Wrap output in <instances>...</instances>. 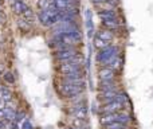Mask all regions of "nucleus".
I'll return each instance as SVG.
<instances>
[{"label":"nucleus","instance_id":"nucleus-1","mask_svg":"<svg viewBox=\"0 0 153 129\" xmlns=\"http://www.w3.org/2000/svg\"><path fill=\"white\" fill-rule=\"evenodd\" d=\"M85 81L79 79V81H62L61 86H59V92L63 97L73 98L78 97L81 93H83L85 90Z\"/></svg>","mask_w":153,"mask_h":129},{"label":"nucleus","instance_id":"nucleus-2","mask_svg":"<svg viewBox=\"0 0 153 129\" xmlns=\"http://www.w3.org/2000/svg\"><path fill=\"white\" fill-rule=\"evenodd\" d=\"M39 22L46 27H53L61 20V11L54 8H48V10H40L38 13Z\"/></svg>","mask_w":153,"mask_h":129},{"label":"nucleus","instance_id":"nucleus-3","mask_svg":"<svg viewBox=\"0 0 153 129\" xmlns=\"http://www.w3.org/2000/svg\"><path fill=\"white\" fill-rule=\"evenodd\" d=\"M130 114L126 112H116V113H102L100 122L102 125L110 124V122H122V124L128 125V122H130Z\"/></svg>","mask_w":153,"mask_h":129},{"label":"nucleus","instance_id":"nucleus-4","mask_svg":"<svg viewBox=\"0 0 153 129\" xmlns=\"http://www.w3.org/2000/svg\"><path fill=\"white\" fill-rule=\"evenodd\" d=\"M118 54H120V48L117 47V46L109 45L103 48H100V51H98V54H97V62L105 66L111 58H114V57L118 55Z\"/></svg>","mask_w":153,"mask_h":129},{"label":"nucleus","instance_id":"nucleus-5","mask_svg":"<svg viewBox=\"0 0 153 129\" xmlns=\"http://www.w3.org/2000/svg\"><path fill=\"white\" fill-rule=\"evenodd\" d=\"M81 67H82V58L79 55H76L74 58L69 59V61L61 62V65L58 66V70L61 74H69L81 70Z\"/></svg>","mask_w":153,"mask_h":129},{"label":"nucleus","instance_id":"nucleus-6","mask_svg":"<svg viewBox=\"0 0 153 129\" xmlns=\"http://www.w3.org/2000/svg\"><path fill=\"white\" fill-rule=\"evenodd\" d=\"M76 55H79V54L74 47H65V48H61V50L55 51V58L58 59L59 62L69 61V59L74 58V57H76Z\"/></svg>","mask_w":153,"mask_h":129},{"label":"nucleus","instance_id":"nucleus-7","mask_svg":"<svg viewBox=\"0 0 153 129\" xmlns=\"http://www.w3.org/2000/svg\"><path fill=\"white\" fill-rule=\"evenodd\" d=\"M124 108H125L124 104L113 100V101H110V102H108V104H103V106L101 108V112H102V113H116V112L124 110Z\"/></svg>","mask_w":153,"mask_h":129},{"label":"nucleus","instance_id":"nucleus-8","mask_svg":"<svg viewBox=\"0 0 153 129\" xmlns=\"http://www.w3.org/2000/svg\"><path fill=\"white\" fill-rule=\"evenodd\" d=\"M98 78H100V81H114L116 71L108 66H103L102 69L98 70Z\"/></svg>","mask_w":153,"mask_h":129},{"label":"nucleus","instance_id":"nucleus-9","mask_svg":"<svg viewBox=\"0 0 153 129\" xmlns=\"http://www.w3.org/2000/svg\"><path fill=\"white\" fill-rule=\"evenodd\" d=\"M71 114L75 117V119H85L86 120V117H87V108H86V105H85L83 102H79V104H76V105L73 106V109H71Z\"/></svg>","mask_w":153,"mask_h":129},{"label":"nucleus","instance_id":"nucleus-10","mask_svg":"<svg viewBox=\"0 0 153 129\" xmlns=\"http://www.w3.org/2000/svg\"><path fill=\"white\" fill-rule=\"evenodd\" d=\"M98 16H100V19L102 22L116 20V19H118V15H117V12L114 11V8H111V10H101V11H98Z\"/></svg>","mask_w":153,"mask_h":129},{"label":"nucleus","instance_id":"nucleus-11","mask_svg":"<svg viewBox=\"0 0 153 129\" xmlns=\"http://www.w3.org/2000/svg\"><path fill=\"white\" fill-rule=\"evenodd\" d=\"M117 90H109V92H100L98 93V101L103 104H108L116 98Z\"/></svg>","mask_w":153,"mask_h":129},{"label":"nucleus","instance_id":"nucleus-12","mask_svg":"<svg viewBox=\"0 0 153 129\" xmlns=\"http://www.w3.org/2000/svg\"><path fill=\"white\" fill-rule=\"evenodd\" d=\"M95 38H98V39L101 40H105V42L110 43L111 40H113V32L110 31V30L108 28H101L100 31L95 34Z\"/></svg>","mask_w":153,"mask_h":129},{"label":"nucleus","instance_id":"nucleus-13","mask_svg":"<svg viewBox=\"0 0 153 129\" xmlns=\"http://www.w3.org/2000/svg\"><path fill=\"white\" fill-rule=\"evenodd\" d=\"M62 81H79V79H83V71L78 70L74 73H69V74H62Z\"/></svg>","mask_w":153,"mask_h":129},{"label":"nucleus","instance_id":"nucleus-14","mask_svg":"<svg viewBox=\"0 0 153 129\" xmlns=\"http://www.w3.org/2000/svg\"><path fill=\"white\" fill-rule=\"evenodd\" d=\"M12 8H13V12L18 13V15H23V12L27 10V4L24 3V0H15L12 3Z\"/></svg>","mask_w":153,"mask_h":129},{"label":"nucleus","instance_id":"nucleus-15","mask_svg":"<svg viewBox=\"0 0 153 129\" xmlns=\"http://www.w3.org/2000/svg\"><path fill=\"white\" fill-rule=\"evenodd\" d=\"M105 66H108V67L113 69L114 71L120 70V69H121V66H122V58H121V55L118 54V55H116L114 58H111L110 61H109Z\"/></svg>","mask_w":153,"mask_h":129},{"label":"nucleus","instance_id":"nucleus-16","mask_svg":"<svg viewBox=\"0 0 153 129\" xmlns=\"http://www.w3.org/2000/svg\"><path fill=\"white\" fill-rule=\"evenodd\" d=\"M100 92H109V90H117V84L114 81H100Z\"/></svg>","mask_w":153,"mask_h":129},{"label":"nucleus","instance_id":"nucleus-17","mask_svg":"<svg viewBox=\"0 0 153 129\" xmlns=\"http://www.w3.org/2000/svg\"><path fill=\"white\" fill-rule=\"evenodd\" d=\"M71 4H74L73 0H54V5H55V8L59 11L67 10Z\"/></svg>","mask_w":153,"mask_h":129},{"label":"nucleus","instance_id":"nucleus-18","mask_svg":"<svg viewBox=\"0 0 153 129\" xmlns=\"http://www.w3.org/2000/svg\"><path fill=\"white\" fill-rule=\"evenodd\" d=\"M38 7L39 10H48V8H54V0H39L38 1Z\"/></svg>","mask_w":153,"mask_h":129},{"label":"nucleus","instance_id":"nucleus-19","mask_svg":"<svg viewBox=\"0 0 153 129\" xmlns=\"http://www.w3.org/2000/svg\"><path fill=\"white\" fill-rule=\"evenodd\" d=\"M18 26L19 28L22 30V31H28L30 28H31V23H30L28 20H26L24 18H20L18 20Z\"/></svg>","mask_w":153,"mask_h":129},{"label":"nucleus","instance_id":"nucleus-20","mask_svg":"<svg viewBox=\"0 0 153 129\" xmlns=\"http://www.w3.org/2000/svg\"><path fill=\"white\" fill-rule=\"evenodd\" d=\"M86 26H87L89 35H91V32H93V20H91V12H90V10L86 11Z\"/></svg>","mask_w":153,"mask_h":129},{"label":"nucleus","instance_id":"nucleus-21","mask_svg":"<svg viewBox=\"0 0 153 129\" xmlns=\"http://www.w3.org/2000/svg\"><path fill=\"white\" fill-rule=\"evenodd\" d=\"M105 129H126V125L122 122H110V124L103 125Z\"/></svg>","mask_w":153,"mask_h":129},{"label":"nucleus","instance_id":"nucleus-22","mask_svg":"<svg viewBox=\"0 0 153 129\" xmlns=\"http://www.w3.org/2000/svg\"><path fill=\"white\" fill-rule=\"evenodd\" d=\"M116 101H118V102H121V104H128L129 102V100H128V95L125 94V93H122V92H117V94H116V98H114Z\"/></svg>","mask_w":153,"mask_h":129},{"label":"nucleus","instance_id":"nucleus-23","mask_svg":"<svg viewBox=\"0 0 153 129\" xmlns=\"http://www.w3.org/2000/svg\"><path fill=\"white\" fill-rule=\"evenodd\" d=\"M73 125H74V128H79V129H85L86 128V121H85V119H75L73 120Z\"/></svg>","mask_w":153,"mask_h":129},{"label":"nucleus","instance_id":"nucleus-24","mask_svg":"<svg viewBox=\"0 0 153 129\" xmlns=\"http://www.w3.org/2000/svg\"><path fill=\"white\" fill-rule=\"evenodd\" d=\"M110 43H108V42H105V40H101V39H98V38H94V46L97 48H103V47H106V46H109Z\"/></svg>","mask_w":153,"mask_h":129},{"label":"nucleus","instance_id":"nucleus-25","mask_svg":"<svg viewBox=\"0 0 153 129\" xmlns=\"http://www.w3.org/2000/svg\"><path fill=\"white\" fill-rule=\"evenodd\" d=\"M4 79L8 82V84H13V81H15V78H13L12 73H10V71H7V73L4 74Z\"/></svg>","mask_w":153,"mask_h":129},{"label":"nucleus","instance_id":"nucleus-26","mask_svg":"<svg viewBox=\"0 0 153 129\" xmlns=\"http://www.w3.org/2000/svg\"><path fill=\"white\" fill-rule=\"evenodd\" d=\"M5 125H7V124H5L4 120H0V129H4V128H5Z\"/></svg>","mask_w":153,"mask_h":129},{"label":"nucleus","instance_id":"nucleus-27","mask_svg":"<svg viewBox=\"0 0 153 129\" xmlns=\"http://www.w3.org/2000/svg\"><path fill=\"white\" fill-rule=\"evenodd\" d=\"M93 1H94L95 4H102V3H105L106 0H93Z\"/></svg>","mask_w":153,"mask_h":129},{"label":"nucleus","instance_id":"nucleus-28","mask_svg":"<svg viewBox=\"0 0 153 129\" xmlns=\"http://www.w3.org/2000/svg\"><path fill=\"white\" fill-rule=\"evenodd\" d=\"M0 23H1V16H0Z\"/></svg>","mask_w":153,"mask_h":129},{"label":"nucleus","instance_id":"nucleus-29","mask_svg":"<svg viewBox=\"0 0 153 129\" xmlns=\"http://www.w3.org/2000/svg\"><path fill=\"white\" fill-rule=\"evenodd\" d=\"M67 129H74V128H67Z\"/></svg>","mask_w":153,"mask_h":129},{"label":"nucleus","instance_id":"nucleus-30","mask_svg":"<svg viewBox=\"0 0 153 129\" xmlns=\"http://www.w3.org/2000/svg\"><path fill=\"white\" fill-rule=\"evenodd\" d=\"M0 13H1V8H0Z\"/></svg>","mask_w":153,"mask_h":129},{"label":"nucleus","instance_id":"nucleus-31","mask_svg":"<svg viewBox=\"0 0 153 129\" xmlns=\"http://www.w3.org/2000/svg\"><path fill=\"white\" fill-rule=\"evenodd\" d=\"M74 129H79V128H74Z\"/></svg>","mask_w":153,"mask_h":129}]
</instances>
